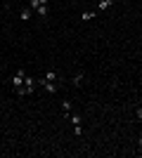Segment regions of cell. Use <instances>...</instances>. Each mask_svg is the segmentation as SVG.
Here are the masks:
<instances>
[{"label":"cell","instance_id":"6","mask_svg":"<svg viewBox=\"0 0 142 158\" xmlns=\"http://www.w3.org/2000/svg\"><path fill=\"white\" fill-rule=\"evenodd\" d=\"M31 17H33V10H31V7H24V10L19 12V19L21 21H28Z\"/></svg>","mask_w":142,"mask_h":158},{"label":"cell","instance_id":"1","mask_svg":"<svg viewBox=\"0 0 142 158\" xmlns=\"http://www.w3.org/2000/svg\"><path fill=\"white\" fill-rule=\"evenodd\" d=\"M36 85H38V87H43V90H45L47 94H57V90H59V85H57V83H47V80L43 78V76H41L38 80H36Z\"/></svg>","mask_w":142,"mask_h":158},{"label":"cell","instance_id":"7","mask_svg":"<svg viewBox=\"0 0 142 158\" xmlns=\"http://www.w3.org/2000/svg\"><path fill=\"white\" fill-rule=\"evenodd\" d=\"M36 14H38L41 19H47V14H50V7H47V5H41L38 10H36Z\"/></svg>","mask_w":142,"mask_h":158},{"label":"cell","instance_id":"10","mask_svg":"<svg viewBox=\"0 0 142 158\" xmlns=\"http://www.w3.org/2000/svg\"><path fill=\"white\" fill-rule=\"evenodd\" d=\"M83 80H85V76H83V73H76L74 78H71V83H74L76 87H81V85H83Z\"/></svg>","mask_w":142,"mask_h":158},{"label":"cell","instance_id":"3","mask_svg":"<svg viewBox=\"0 0 142 158\" xmlns=\"http://www.w3.org/2000/svg\"><path fill=\"white\" fill-rule=\"evenodd\" d=\"M36 78L33 76H26V78H24V97H26V94H33V90H36Z\"/></svg>","mask_w":142,"mask_h":158},{"label":"cell","instance_id":"12","mask_svg":"<svg viewBox=\"0 0 142 158\" xmlns=\"http://www.w3.org/2000/svg\"><path fill=\"white\" fill-rule=\"evenodd\" d=\"M69 118H71V123H74V125H78V123H83V118H81V116H78V113H71Z\"/></svg>","mask_w":142,"mask_h":158},{"label":"cell","instance_id":"11","mask_svg":"<svg viewBox=\"0 0 142 158\" xmlns=\"http://www.w3.org/2000/svg\"><path fill=\"white\" fill-rule=\"evenodd\" d=\"M41 5H43L41 0H28V7H31L33 12H36V10H38V7H41Z\"/></svg>","mask_w":142,"mask_h":158},{"label":"cell","instance_id":"8","mask_svg":"<svg viewBox=\"0 0 142 158\" xmlns=\"http://www.w3.org/2000/svg\"><path fill=\"white\" fill-rule=\"evenodd\" d=\"M62 111H64V118H69V116H71V102H69V99H64V102H62Z\"/></svg>","mask_w":142,"mask_h":158},{"label":"cell","instance_id":"13","mask_svg":"<svg viewBox=\"0 0 142 158\" xmlns=\"http://www.w3.org/2000/svg\"><path fill=\"white\" fill-rule=\"evenodd\" d=\"M74 135H76V137H81V135H83V123H78V125H74Z\"/></svg>","mask_w":142,"mask_h":158},{"label":"cell","instance_id":"9","mask_svg":"<svg viewBox=\"0 0 142 158\" xmlns=\"http://www.w3.org/2000/svg\"><path fill=\"white\" fill-rule=\"evenodd\" d=\"M95 17H97V12H90V10H85V12H81V21H93Z\"/></svg>","mask_w":142,"mask_h":158},{"label":"cell","instance_id":"14","mask_svg":"<svg viewBox=\"0 0 142 158\" xmlns=\"http://www.w3.org/2000/svg\"><path fill=\"white\" fill-rule=\"evenodd\" d=\"M135 116H137V118L142 120V106H140V109H137V113H135Z\"/></svg>","mask_w":142,"mask_h":158},{"label":"cell","instance_id":"15","mask_svg":"<svg viewBox=\"0 0 142 158\" xmlns=\"http://www.w3.org/2000/svg\"><path fill=\"white\" fill-rule=\"evenodd\" d=\"M41 2H43V5H50V0H41Z\"/></svg>","mask_w":142,"mask_h":158},{"label":"cell","instance_id":"4","mask_svg":"<svg viewBox=\"0 0 142 158\" xmlns=\"http://www.w3.org/2000/svg\"><path fill=\"white\" fill-rule=\"evenodd\" d=\"M114 7V0H97V12H107Z\"/></svg>","mask_w":142,"mask_h":158},{"label":"cell","instance_id":"2","mask_svg":"<svg viewBox=\"0 0 142 158\" xmlns=\"http://www.w3.org/2000/svg\"><path fill=\"white\" fill-rule=\"evenodd\" d=\"M24 78H26V71H24V69H19V71L14 73L12 78H10V85L14 87V90H17V87H21L24 85Z\"/></svg>","mask_w":142,"mask_h":158},{"label":"cell","instance_id":"17","mask_svg":"<svg viewBox=\"0 0 142 158\" xmlns=\"http://www.w3.org/2000/svg\"><path fill=\"white\" fill-rule=\"evenodd\" d=\"M140 139H142V132H140Z\"/></svg>","mask_w":142,"mask_h":158},{"label":"cell","instance_id":"5","mask_svg":"<svg viewBox=\"0 0 142 158\" xmlns=\"http://www.w3.org/2000/svg\"><path fill=\"white\" fill-rule=\"evenodd\" d=\"M43 78H45L47 83H57V80H59V73H57V71H45V73H43Z\"/></svg>","mask_w":142,"mask_h":158},{"label":"cell","instance_id":"16","mask_svg":"<svg viewBox=\"0 0 142 158\" xmlns=\"http://www.w3.org/2000/svg\"><path fill=\"white\" fill-rule=\"evenodd\" d=\"M140 153H142V139H140Z\"/></svg>","mask_w":142,"mask_h":158}]
</instances>
